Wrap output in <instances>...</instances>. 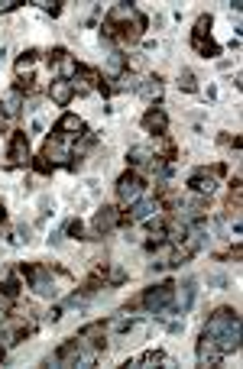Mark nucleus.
<instances>
[{
    "instance_id": "1",
    "label": "nucleus",
    "mask_w": 243,
    "mask_h": 369,
    "mask_svg": "<svg viewBox=\"0 0 243 369\" xmlns=\"http://www.w3.org/2000/svg\"><path fill=\"white\" fill-rule=\"evenodd\" d=\"M140 308H146L156 317H169L175 314V282H159L153 289H146L140 295Z\"/></svg>"
},
{
    "instance_id": "2",
    "label": "nucleus",
    "mask_w": 243,
    "mask_h": 369,
    "mask_svg": "<svg viewBox=\"0 0 243 369\" xmlns=\"http://www.w3.org/2000/svg\"><path fill=\"white\" fill-rule=\"evenodd\" d=\"M23 279L29 282V289L36 291L39 298H55L59 295V285H55V279H52V269L49 266H36V263H23L17 269Z\"/></svg>"
},
{
    "instance_id": "3",
    "label": "nucleus",
    "mask_w": 243,
    "mask_h": 369,
    "mask_svg": "<svg viewBox=\"0 0 243 369\" xmlns=\"http://www.w3.org/2000/svg\"><path fill=\"white\" fill-rule=\"evenodd\" d=\"M143 194H146L143 172H140V168H126L124 175L117 178V198H120V204H124V208H130V204H136Z\"/></svg>"
},
{
    "instance_id": "4",
    "label": "nucleus",
    "mask_w": 243,
    "mask_h": 369,
    "mask_svg": "<svg viewBox=\"0 0 243 369\" xmlns=\"http://www.w3.org/2000/svg\"><path fill=\"white\" fill-rule=\"evenodd\" d=\"M29 162H33V156H29V136L23 130H13L7 143V168H23Z\"/></svg>"
},
{
    "instance_id": "5",
    "label": "nucleus",
    "mask_w": 243,
    "mask_h": 369,
    "mask_svg": "<svg viewBox=\"0 0 243 369\" xmlns=\"http://www.w3.org/2000/svg\"><path fill=\"white\" fill-rule=\"evenodd\" d=\"M120 208L117 204H108V208H101L98 214H94V220H91V237L98 240V237H104V233H110L114 227H120Z\"/></svg>"
},
{
    "instance_id": "6",
    "label": "nucleus",
    "mask_w": 243,
    "mask_h": 369,
    "mask_svg": "<svg viewBox=\"0 0 243 369\" xmlns=\"http://www.w3.org/2000/svg\"><path fill=\"white\" fill-rule=\"evenodd\" d=\"M84 130H88V126H84V120H81L78 114H62L59 120H55L52 136H59V140L68 143V140H78Z\"/></svg>"
},
{
    "instance_id": "7",
    "label": "nucleus",
    "mask_w": 243,
    "mask_h": 369,
    "mask_svg": "<svg viewBox=\"0 0 243 369\" xmlns=\"http://www.w3.org/2000/svg\"><path fill=\"white\" fill-rule=\"evenodd\" d=\"M198 363L201 366H217V363L224 360V353H221V347H217V340L207 331H201V337H198Z\"/></svg>"
},
{
    "instance_id": "8",
    "label": "nucleus",
    "mask_w": 243,
    "mask_h": 369,
    "mask_svg": "<svg viewBox=\"0 0 243 369\" xmlns=\"http://www.w3.org/2000/svg\"><path fill=\"white\" fill-rule=\"evenodd\" d=\"M189 188H191L195 194H201V198H207V194L217 188V175H214V172H211L207 166H198V168H195V172L189 175Z\"/></svg>"
},
{
    "instance_id": "9",
    "label": "nucleus",
    "mask_w": 243,
    "mask_h": 369,
    "mask_svg": "<svg viewBox=\"0 0 243 369\" xmlns=\"http://www.w3.org/2000/svg\"><path fill=\"white\" fill-rule=\"evenodd\" d=\"M43 159H49V162H52V168L55 166H68L72 150H68V143H65V140H59V136H49V140H45V146H43Z\"/></svg>"
},
{
    "instance_id": "10",
    "label": "nucleus",
    "mask_w": 243,
    "mask_h": 369,
    "mask_svg": "<svg viewBox=\"0 0 243 369\" xmlns=\"http://www.w3.org/2000/svg\"><path fill=\"white\" fill-rule=\"evenodd\" d=\"M237 321H240V314H237L234 308H227V305H224V308H217L214 314L207 317L205 331H207V334H211V337H217V334H221V331H227V327H230V324H237Z\"/></svg>"
},
{
    "instance_id": "11",
    "label": "nucleus",
    "mask_w": 243,
    "mask_h": 369,
    "mask_svg": "<svg viewBox=\"0 0 243 369\" xmlns=\"http://www.w3.org/2000/svg\"><path fill=\"white\" fill-rule=\"evenodd\" d=\"M126 65H130V55H124L120 49H114V45H110L108 55H104V68H101V75H108V78L117 81L120 75L126 71Z\"/></svg>"
},
{
    "instance_id": "12",
    "label": "nucleus",
    "mask_w": 243,
    "mask_h": 369,
    "mask_svg": "<svg viewBox=\"0 0 243 369\" xmlns=\"http://www.w3.org/2000/svg\"><path fill=\"white\" fill-rule=\"evenodd\" d=\"M36 59H39L36 49H29V52L20 55L17 65H13V71H17V81H23V85H33V78H36Z\"/></svg>"
},
{
    "instance_id": "13",
    "label": "nucleus",
    "mask_w": 243,
    "mask_h": 369,
    "mask_svg": "<svg viewBox=\"0 0 243 369\" xmlns=\"http://www.w3.org/2000/svg\"><path fill=\"white\" fill-rule=\"evenodd\" d=\"M143 130L153 133V136H162V133L169 130V114H165L162 107H149L143 114Z\"/></svg>"
},
{
    "instance_id": "14",
    "label": "nucleus",
    "mask_w": 243,
    "mask_h": 369,
    "mask_svg": "<svg viewBox=\"0 0 243 369\" xmlns=\"http://www.w3.org/2000/svg\"><path fill=\"white\" fill-rule=\"evenodd\" d=\"M75 97V85L65 78H52V85H49V101L59 107H68Z\"/></svg>"
},
{
    "instance_id": "15",
    "label": "nucleus",
    "mask_w": 243,
    "mask_h": 369,
    "mask_svg": "<svg viewBox=\"0 0 243 369\" xmlns=\"http://www.w3.org/2000/svg\"><path fill=\"white\" fill-rule=\"evenodd\" d=\"M20 110H23V91L10 88L0 97V114H3V120H13V117H20Z\"/></svg>"
},
{
    "instance_id": "16",
    "label": "nucleus",
    "mask_w": 243,
    "mask_h": 369,
    "mask_svg": "<svg viewBox=\"0 0 243 369\" xmlns=\"http://www.w3.org/2000/svg\"><path fill=\"white\" fill-rule=\"evenodd\" d=\"M146 27H149V20H146V13H140V10H136L133 17H130V23L124 27V33H120V39H124V43H136V39H143Z\"/></svg>"
},
{
    "instance_id": "17",
    "label": "nucleus",
    "mask_w": 243,
    "mask_h": 369,
    "mask_svg": "<svg viewBox=\"0 0 243 369\" xmlns=\"http://www.w3.org/2000/svg\"><path fill=\"white\" fill-rule=\"evenodd\" d=\"M146 146H149L153 159H162V162H172V159H175V143H172L165 133H162V136H153Z\"/></svg>"
},
{
    "instance_id": "18",
    "label": "nucleus",
    "mask_w": 243,
    "mask_h": 369,
    "mask_svg": "<svg viewBox=\"0 0 243 369\" xmlns=\"http://www.w3.org/2000/svg\"><path fill=\"white\" fill-rule=\"evenodd\" d=\"M191 49L198 55H205V59H217V55H221V45H217L211 36H191Z\"/></svg>"
},
{
    "instance_id": "19",
    "label": "nucleus",
    "mask_w": 243,
    "mask_h": 369,
    "mask_svg": "<svg viewBox=\"0 0 243 369\" xmlns=\"http://www.w3.org/2000/svg\"><path fill=\"white\" fill-rule=\"evenodd\" d=\"M94 275H101V282H104V285H124V282H126L124 269H120V266H110V263L98 266V273H94Z\"/></svg>"
},
{
    "instance_id": "20",
    "label": "nucleus",
    "mask_w": 243,
    "mask_h": 369,
    "mask_svg": "<svg viewBox=\"0 0 243 369\" xmlns=\"http://www.w3.org/2000/svg\"><path fill=\"white\" fill-rule=\"evenodd\" d=\"M126 162H130V168H143L153 162V152H149V146H130L126 150Z\"/></svg>"
},
{
    "instance_id": "21",
    "label": "nucleus",
    "mask_w": 243,
    "mask_h": 369,
    "mask_svg": "<svg viewBox=\"0 0 243 369\" xmlns=\"http://www.w3.org/2000/svg\"><path fill=\"white\" fill-rule=\"evenodd\" d=\"M195 291H198V285H195V279H189L185 285H182L179 295H175V311H182V314H185V311L191 308V301H195Z\"/></svg>"
},
{
    "instance_id": "22",
    "label": "nucleus",
    "mask_w": 243,
    "mask_h": 369,
    "mask_svg": "<svg viewBox=\"0 0 243 369\" xmlns=\"http://www.w3.org/2000/svg\"><path fill=\"white\" fill-rule=\"evenodd\" d=\"M140 94H143L146 101H159L162 97V78L159 75H149V78L140 85Z\"/></svg>"
},
{
    "instance_id": "23",
    "label": "nucleus",
    "mask_w": 243,
    "mask_h": 369,
    "mask_svg": "<svg viewBox=\"0 0 243 369\" xmlns=\"http://www.w3.org/2000/svg\"><path fill=\"white\" fill-rule=\"evenodd\" d=\"M20 289H23V275H20V273H10L7 279H3V285H0V291H3V295H10V298H17Z\"/></svg>"
},
{
    "instance_id": "24",
    "label": "nucleus",
    "mask_w": 243,
    "mask_h": 369,
    "mask_svg": "<svg viewBox=\"0 0 243 369\" xmlns=\"http://www.w3.org/2000/svg\"><path fill=\"white\" fill-rule=\"evenodd\" d=\"M33 334V324H27V321H20V324H13L7 331V343H20L23 337H29Z\"/></svg>"
},
{
    "instance_id": "25",
    "label": "nucleus",
    "mask_w": 243,
    "mask_h": 369,
    "mask_svg": "<svg viewBox=\"0 0 243 369\" xmlns=\"http://www.w3.org/2000/svg\"><path fill=\"white\" fill-rule=\"evenodd\" d=\"M179 88L189 91V94H195V91H198V78H195V71H191V68H182L179 71Z\"/></svg>"
},
{
    "instance_id": "26",
    "label": "nucleus",
    "mask_w": 243,
    "mask_h": 369,
    "mask_svg": "<svg viewBox=\"0 0 243 369\" xmlns=\"http://www.w3.org/2000/svg\"><path fill=\"white\" fill-rule=\"evenodd\" d=\"M211 27H214L211 13H201V17L195 20V29H191V36H211Z\"/></svg>"
},
{
    "instance_id": "27",
    "label": "nucleus",
    "mask_w": 243,
    "mask_h": 369,
    "mask_svg": "<svg viewBox=\"0 0 243 369\" xmlns=\"http://www.w3.org/2000/svg\"><path fill=\"white\" fill-rule=\"evenodd\" d=\"M65 233H68L72 240H81L84 233H88V227H84V220L75 217V220H68V224H65Z\"/></svg>"
},
{
    "instance_id": "28",
    "label": "nucleus",
    "mask_w": 243,
    "mask_h": 369,
    "mask_svg": "<svg viewBox=\"0 0 243 369\" xmlns=\"http://www.w3.org/2000/svg\"><path fill=\"white\" fill-rule=\"evenodd\" d=\"M33 3H39V10H45L49 17H59V13H62V0H33Z\"/></svg>"
},
{
    "instance_id": "29",
    "label": "nucleus",
    "mask_w": 243,
    "mask_h": 369,
    "mask_svg": "<svg viewBox=\"0 0 243 369\" xmlns=\"http://www.w3.org/2000/svg\"><path fill=\"white\" fill-rule=\"evenodd\" d=\"M65 55H68V52H65L62 45H55V49H49V52H45V59H49V65H59Z\"/></svg>"
},
{
    "instance_id": "30",
    "label": "nucleus",
    "mask_w": 243,
    "mask_h": 369,
    "mask_svg": "<svg viewBox=\"0 0 243 369\" xmlns=\"http://www.w3.org/2000/svg\"><path fill=\"white\" fill-rule=\"evenodd\" d=\"M33 168H36V172H43V175H49V172H52V162H49V159H43V156H36V159H33Z\"/></svg>"
},
{
    "instance_id": "31",
    "label": "nucleus",
    "mask_w": 243,
    "mask_h": 369,
    "mask_svg": "<svg viewBox=\"0 0 243 369\" xmlns=\"http://www.w3.org/2000/svg\"><path fill=\"white\" fill-rule=\"evenodd\" d=\"M23 0H0V13H10V10H17Z\"/></svg>"
},
{
    "instance_id": "32",
    "label": "nucleus",
    "mask_w": 243,
    "mask_h": 369,
    "mask_svg": "<svg viewBox=\"0 0 243 369\" xmlns=\"http://www.w3.org/2000/svg\"><path fill=\"white\" fill-rule=\"evenodd\" d=\"M7 220V208H3V201H0V224Z\"/></svg>"
},
{
    "instance_id": "33",
    "label": "nucleus",
    "mask_w": 243,
    "mask_h": 369,
    "mask_svg": "<svg viewBox=\"0 0 243 369\" xmlns=\"http://www.w3.org/2000/svg\"><path fill=\"white\" fill-rule=\"evenodd\" d=\"M3 356H7V350H3V347H0V363H3Z\"/></svg>"
},
{
    "instance_id": "34",
    "label": "nucleus",
    "mask_w": 243,
    "mask_h": 369,
    "mask_svg": "<svg viewBox=\"0 0 243 369\" xmlns=\"http://www.w3.org/2000/svg\"><path fill=\"white\" fill-rule=\"evenodd\" d=\"M0 130H3V114H0Z\"/></svg>"
}]
</instances>
